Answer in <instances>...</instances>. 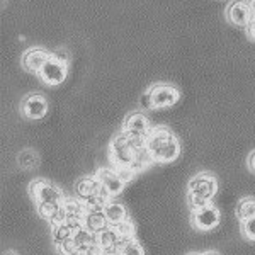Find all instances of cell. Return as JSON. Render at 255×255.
<instances>
[{
	"label": "cell",
	"instance_id": "1",
	"mask_svg": "<svg viewBox=\"0 0 255 255\" xmlns=\"http://www.w3.org/2000/svg\"><path fill=\"white\" fill-rule=\"evenodd\" d=\"M146 148L151 153L155 163H170L175 162L180 155V143L165 126L151 128L150 134L146 136Z\"/></svg>",
	"mask_w": 255,
	"mask_h": 255
},
{
	"label": "cell",
	"instance_id": "2",
	"mask_svg": "<svg viewBox=\"0 0 255 255\" xmlns=\"http://www.w3.org/2000/svg\"><path fill=\"white\" fill-rule=\"evenodd\" d=\"M136 155L138 151L131 145L128 133L121 131V133L113 138L109 148V157L114 167H131V163L134 162Z\"/></svg>",
	"mask_w": 255,
	"mask_h": 255
},
{
	"label": "cell",
	"instance_id": "3",
	"mask_svg": "<svg viewBox=\"0 0 255 255\" xmlns=\"http://www.w3.org/2000/svg\"><path fill=\"white\" fill-rule=\"evenodd\" d=\"M148 90H150L151 97H153L155 109L170 108V106H174L180 97L179 90L172 84H155Z\"/></svg>",
	"mask_w": 255,
	"mask_h": 255
},
{
	"label": "cell",
	"instance_id": "4",
	"mask_svg": "<svg viewBox=\"0 0 255 255\" xmlns=\"http://www.w3.org/2000/svg\"><path fill=\"white\" fill-rule=\"evenodd\" d=\"M67 73H68V65L61 63V61L55 60L51 56L44 67L41 68V72L38 73L39 79L48 85H60L63 84L65 79H67Z\"/></svg>",
	"mask_w": 255,
	"mask_h": 255
},
{
	"label": "cell",
	"instance_id": "5",
	"mask_svg": "<svg viewBox=\"0 0 255 255\" xmlns=\"http://www.w3.org/2000/svg\"><path fill=\"white\" fill-rule=\"evenodd\" d=\"M221 220V213L220 209H216L213 204L197 209V211H192V223L199 232H211L215 230L218 225H220Z\"/></svg>",
	"mask_w": 255,
	"mask_h": 255
},
{
	"label": "cell",
	"instance_id": "6",
	"mask_svg": "<svg viewBox=\"0 0 255 255\" xmlns=\"http://www.w3.org/2000/svg\"><path fill=\"white\" fill-rule=\"evenodd\" d=\"M20 109L27 119H41L48 113V101L43 94H29L22 99Z\"/></svg>",
	"mask_w": 255,
	"mask_h": 255
},
{
	"label": "cell",
	"instance_id": "7",
	"mask_svg": "<svg viewBox=\"0 0 255 255\" xmlns=\"http://www.w3.org/2000/svg\"><path fill=\"white\" fill-rule=\"evenodd\" d=\"M123 131L128 134L146 138L151 131V125L148 121L146 114H143L141 111H136V113H131L126 116L125 123H123Z\"/></svg>",
	"mask_w": 255,
	"mask_h": 255
},
{
	"label": "cell",
	"instance_id": "8",
	"mask_svg": "<svg viewBox=\"0 0 255 255\" xmlns=\"http://www.w3.org/2000/svg\"><path fill=\"white\" fill-rule=\"evenodd\" d=\"M187 192L191 194H199V196H204V197H213L216 196L218 192V182L213 175L209 174H199L196 177H192L191 182H189V187H187Z\"/></svg>",
	"mask_w": 255,
	"mask_h": 255
},
{
	"label": "cell",
	"instance_id": "9",
	"mask_svg": "<svg viewBox=\"0 0 255 255\" xmlns=\"http://www.w3.org/2000/svg\"><path fill=\"white\" fill-rule=\"evenodd\" d=\"M226 15L237 26H249L252 20V10H250V2L247 0H233L226 9Z\"/></svg>",
	"mask_w": 255,
	"mask_h": 255
},
{
	"label": "cell",
	"instance_id": "10",
	"mask_svg": "<svg viewBox=\"0 0 255 255\" xmlns=\"http://www.w3.org/2000/svg\"><path fill=\"white\" fill-rule=\"evenodd\" d=\"M51 58V53L43 48H29L22 55V67L31 73H39L44 63Z\"/></svg>",
	"mask_w": 255,
	"mask_h": 255
},
{
	"label": "cell",
	"instance_id": "11",
	"mask_svg": "<svg viewBox=\"0 0 255 255\" xmlns=\"http://www.w3.org/2000/svg\"><path fill=\"white\" fill-rule=\"evenodd\" d=\"M96 175H97L99 182L102 184V187L111 194V197L119 196L126 186V184L121 180V177L116 174V170H113V168H99Z\"/></svg>",
	"mask_w": 255,
	"mask_h": 255
},
{
	"label": "cell",
	"instance_id": "12",
	"mask_svg": "<svg viewBox=\"0 0 255 255\" xmlns=\"http://www.w3.org/2000/svg\"><path fill=\"white\" fill-rule=\"evenodd\" d=\"M99 189H101V182H99L97 175H85L77 180L75 194H77V197H80L82 201H85L87 197L96 194Z\"/></svg>",
	"mask_w": 255,
	"mask_h": 255
},
{
	"label": "cell",
	"instance_id": "13",
	"mask_svg": "<svg viewBox=\"0 0 255 255\" xmlns=\"http://www.w3.org/2000/svg\"><path fill=\"white\" fill-rule=\"evenodd\" d=\"M109 221L106 218L104 209H99V211H87L85 215V228L90 230L92 233H101L104 232L106 228H109Z\"/></svg>",
	"mask_w": 255,
	"mask_h": 255
},
{
	"label": "cell",
	"instance_id": "14",
	"mask_svg": "<svg viewBox=\"0 0 255 255\" xmlns=\"http://www.w3.org/2000/svg\"><path fill=\"white\" fill-rule=\"evenodd\" d=\"M104 213H106V218H108L111 226L121 223V221H125L128 218L125 204L118 203V201H109V203L106 204V208H104Z\"/></svg>",
	"mask_w": 255,
	"mask_h": 255
},
{
	"label": "cell",
	"instance_id": "15",
	"mask_svg": "<svg viewBox=\"0 0 255 255\" xmlns=\"http://www.w3.org/2000/svg\"><path fill=\"white\" fill-rule=\"evenodd\" d=\"M63 199H65L63 192H61L60 189L55 186V184H51V182H48V180H46V184L43 186V189L39 191V194H38V197H36L34 201H36V203H43V201L63 203Z\"/></svg>",
	"mask_w": 255,
	"mask_h": 255
},
{
	"label": "cell",
	"instance_id": "16",
	"mask_svg": "<svg viewBox=\"0 0 255 255\" xmlns=\"http://www.w3.org/2000/svg\"><path fill=\"white\" fill-rule=\"evenodd\" d=\"M63 206V203H55V201H43V203H36V209H38V215L46 220L48 223H51L53 218L58 215V211Z\"/></svg>",
	"mask_w": 255,
	"mask_h": 255
},
{
	"label": "cell",
	"instance_id": "17",
	"mask_svg": "<svg viewBox=\"0 0 255 255\" xmlns=\"http://www.w3.org/2000/svg\"><path fill=\"white\" fill-rule=\"evenodd\" d=\"M63 209L67 211V216H85L87 209L80 197H65Z\"/></svg>",
	"mask_w": 255,
	"mask_h": 255
},
{
	"label": "cell",
	"instance_id": "18",
	"mask_svg": "<svg viewBox=\"0 0 255 255\" xmlns=\"http://www.w3.org/2000/svg\"><path fill=\"white\" fill-rule=\"evenodd\" d=\"M237 218L242 221H247L250 218H255V199L254 197H244L237 206Z\"/></svg>",
	"mask_w": 255,
	"mask_h": 255
},
{
	"label": "cell",
	"instance_id": "19",
	"mask_svg": "<svg viewBox=\"0 0 255 255\" xmlns=\"http://www.w3.org/2000/svg\"><path fill=\"white\" fill-rule=\"evenodd\" d=\"M73 237V230L70 228L68 223H58V225H51V240L53 245H60L65 240Z\"/></svg>",
	"mask_w": 255,
	"mask_h": 255
},
{
	"label": "cell",
	"instance_id": "20",
	"mask_svg": "<svg viewBox=\"0 0 255 255\" xmlns=\"http://www.w3.org/2000/svg\"><path fill=\"white\" fill-rule=\"evenodd\" d=\"M73 238L77 240V244L79 245H90L94 244V242L97 240V235L96 233H92L90 230H87L84 226V228L77 230V232H73Z\"/></svg>",
	"mask_w": 255,
	"mask_h": 255
},
{
	"label": "cell",
	"instance_id": "21",
	"mask_svg": "<svg viewBox=\"0 0 255 255\" xmlns=\"http://www.w3.org/2000/svg\"><path fill=\"white\" fill-rule=\"evenodd\" d=\"M114 228H116V232L119 233V237L121 238H134V232H136V228H134V223L129 220V218H126V220L121 221V223L114 225Z\"/></svg>",
	"mask_w": 255,
	"mask_h": 255
},
{
	"label": "cell",
	"instance_id": "22",
	"mask_svg": "<svg viewBox=\"0 0 255 255\" xmlns=\"http://www.w3.org/2000/svg\"><path fill=\"white\" fill-rule=\"evenodd\" d=\"M187 203H189V208L192 211H197V209H203L211 204V199L209 197H204V196H199V194H191L187 192Z\"/></svg>",
	"mask_w": 255,
	"mask_h": 255
},
{
	"label": "cell",
	"instance_id": "23",
	"mask_svg": "<svg viewBox=\"0 0 255 255\" xmlns=\"http://www.w3.org/2000/svg\"><path fill=\"white\" fill-rule=\"evenodd\" d=\"M121 252H123V255H145L143 247L139 245V242H136L134 238H129V240L125 242Z\"/></svg>",
	"mask_w": 255,
	"mask_h": 255
},
{
	"label": "cell",
	"instance_id": "24",
	"mask_svg": "<svg viewBox=\"0 0 255 255\" xmlns=\"http://www.w3.org/2000/svg\"><path fill=\"white\" fill-rule=\"evenodd\" d=\"M55 249L58 250L61 255H72L77 249H79V244H77V240L72 237V238H68V240H65L63 244L55 245Z\"/></svg>",
	"mask_w": 255,
	"mask_h": 255
},
{
	"label": "cell",
	"instance_id": "25",
	"mask_svg": "<svg viewBox=\"0 0 255 255\" xmlns=\"http://www.w3.org/2000/svg\"><path fill=\"white\" fill-rule=\"evenodd\" d=\"M242 233H244V237L247 240L255 242V218L242 221Z\"/></svg>",
	"mask_w": 255,
	"mask_h": 255
},
{
	"label": "cell",
	"instance_id": "26",
	"mask_svg": "<svg viewBox=\"0 0 255 255\" xmlns=\"http://www.w3.org/2000/svg\"><path fill=\"white\" fill-rule=\"evenodd\" d=\"M114 170H116V174L121 177V180L125 184H128V182H131V180L134 179V170L131 167H114Z\"/></svg>",
	"mask_w": 255,
	"mask_h": 255
},
{
	"label": "cell",
	"instance_id": "27",
	"mask_svg": "<svg viewBox=\"0 0 255 255\" xmlns=\"http://www.w3.org/2000/svg\"><path fill=\"white\" fill-rule=\"evenodd\" d=\"M36 153H32V151H24L22 155L19 157V163L22 165L24 168H32L36 163Z\"/></svg>",
	"mask_w": 255,
	"mask_h": 255
},
{
	"label": "cell",
	"instance_id": "28",
	"mask_svg": "<svg viewBox=\"0 0 255 255\" xmlns=\"http://www.w3.org/2000/svg\"><path fill=\"white\" fill-rule=\"evenodd\" d=\"M139 106H141L143 111H151L155 109V104H153V97H151L150 90H146V92L141 94V97H139Z\"/></svg>",
	"mask_w": 255,
	"mask_h": 255
},
{
	"label": "cell",
	"instance_id": "29",
	"mask_svg": "<svg viewBox=\"0 0 255 255\" xmlns=\"http://www.w3.org/2000/svg\"><path fill=\"white\" fill-rule=\"evenodd\" d=\"M46 184V180L44 179H34V180H31V184H29V196L32 197V199H36L39 194V191L43 189V186Z\"/></svg>",
	"mask_w": 255,
	"mask_h": 255
},
{
	"label": "cell",
	"instance_id": "30",
	"mask_svg": "<svg viewBox=\"0 0 255 255\" xmlns=\"http://www.w3.org/2000/svg\"><path fill=\"white\" fill-rule=\"evenodd\" d=\"M51 56H53L55 60L61 61V63H65V65H68V61H70V53H68V49H67V48H58V49H55V51L51 53Z\"/></svg>",
	"mask_w": 255,
	"mask_h": 255
},
{
	"label": "cell",
	"instance_id": "31",
	"mask_svg": "<svg viewBox=\"0 0 255 255\" xmlns=\"http://www.w3.org/2000/svg\"><path fill=\"white\" fill-rule=\"evenodd\" d=\"M72 255H92V250H90L89 245H79V249H77Z\"/></svg>",
	"mask_w": 255,
	"mask_h": 255
},
{
	"label": "cell",
	"instance_id": "32",
	"mask_svg": "<svg viewBox=\"0 0 255 255\" xmlns=\"http://www.w3.org/2000/svg\"><path fill=\"white\" fill-rule=\"evenodd\" d=\"M247 32H249V36L252 39H255V19L250 20V24L247 26Z\"/></svg>",
	"mask_w": 255,
	"mask_h": 255
},
{
	"label": "cell",
	"instance_id": "33",
	"mask_svg": "<svg viewBox=\"0 0 255 255\" xmlns=\"http://www.w3.org/2000/svg\"><path fill=\"white\" fill-rule=\"evenodd\" d=\"M249 167L255 172V151H252V155L249 157Z\"/></svg>",
	"mask_w": 255,
	"mask_h": 255
},
{
	"label": "cell",
	"instance_id": "34",
	"mask_svg": "<svg viewBox=\"0 0 255 255\" xmlns=\"http://www.w3.org/2000/svg\"><path fill=\"white\" fill-rule=\"evenodd\" d=\"M250 10H252V19H255V0L250 2Z\"/></svg>",
	"mask_w": 255,
	"mask_h": 255
},
{
	"label": "cell",
	"instance_id": "35",
	"mask_svg": "<svg viewBox=\"0 0 255 255\" xmlns=\"http://www.w3.org/2000/svg\"><path fill=\"white\" fill-rule=\"evenodd\" d=\"M203 255H218L216 252H204Z\"/></svg>",
	"mask_w": 255,
	"mask_h": 255
},
{
	"label": "cell",
	"instance_id": "36",
	"mask_svg": "<svg viewBox=\"0 0 255 255\" xmlns=\"http://www.w3.org/2000/svg\"><path fill=\"white\" fill-rule=\"evenodd\" d=\"M5 255H17V254H15V252H7Z\"/></svg>",
	"mask_w": 255,
	"mask_h": 255
},
{
	"label": "cell",
	"instance_id": "37",
	"mask_svg": "<svg viewBox=\"0 0 255 255\" xmlns=\"http://www.w3.org/2000/svg\"><path fill=\"white\" fill-rule=\"evenodd\" d=\"M111 255H123V252H116V254H111Z\"/></svg>",
	"mask_w": 255,
	"mask_h": 255
},
{
	"label": "cell",
	"instance_id": "38",
	"mask_svg": "<svg viewBox=\"0 0 255 255\" xmlns=\"http://www.w3.org/2000/svg\"><path fill=\"white\" fill-rule=\"evenodd\" d=\"M189 255H203V254H189Z\"/></svg>",
	"mask_w": 255,
	"mask_h": 255
}]
</instances>
